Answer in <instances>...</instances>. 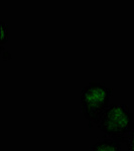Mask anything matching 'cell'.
<instances>
[{
    "mask_svg": "<svg viewBox=\"0 0 134 151\" xmlns=\"http://www.w3.org/2000/svg\"><path fill=\"white\" fill-rule=\"evenodd\" d=\"M97 126L111 139L123 143L133 126V113L126 104H113L104 112Z\"/></svg>",
    "mask_w": 134,
    "mask_h": 151,
    "instance_id": "cell-1",
    "label": "cell"
},
{
    "mask_svg": "<svg viewBox=\"0 0 134 151\" xmlns=\"http://www.w3.org/2000/svg\"><path fill=\"white\" fill-rule=\"evenodd\" d=\"M112 90L105 84L90 82L81 92L82 113L90 123L98 124L104 112L108 108Z\"/></svg>",
    "mask_w": 134,
    "mask_h": 151,
    "instance_id": "cell-2",
    "label": "cell"
},
{
    "mask_svg": "<svg viewBox=\"0 0 134 151\" xmlns=\"http://www.w3.org/2000/svg\"><path fill=\"white\" fill-rule=\"evenodd\" d=\"M89 151H123V149L121 147V143L111 138H103L90 146Z\"/></svg>",
    "mask_w": 134,
    "mask_h": 151,
    "instance_id": "cell-3",
    "label": "cell"
},
{
    "mask_svg": "<svg viewBox=\"0 0 134 151\" xmlns=\"http://www.w3.org/2000/svg\"><path fill=\"white\" fill-rule=\"evenodd\" d=\"M126 145H127L128 151H134V124L129 132L127 139H126Z\"/></svg>",
    "mask_w": 134,
    "mask_h": 151,
    "instance_id": "cell-4",
    "label": "cell"
},
{
    "mask_svg": "<svg viewBox=\"0 0 134 151\" xmlns=\"http://www.w3.org/2000/svg\"><path fill=\"white\" fill-rule=\"evenodd\" d=\"M0 43L4 45L5 42H7L8 40V36H7V26L4 22H1V35H0Z\"/></svg>",
    "mask_w": 134,
    "mask_h": 151,
    "instance_id": "cell-5",
    "label": "cell"
}]
</instances>
